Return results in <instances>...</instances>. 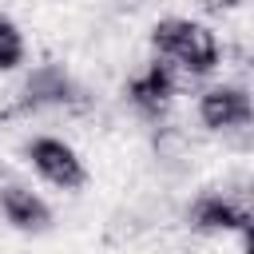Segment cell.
I'll use <instances>...</instances> for the list:
<instances>
[{
  "mask_svg": "<svg viewBox=\"0 0 254 254\" xmlns=\"http://www.w3.org/2000/svg\"><path fill=\"white\" fill-rule=\"evenodd\" d=\"M151 44L159 48L163 60H175V64L190 67L194 75H206L218 64V40H214V32L202 28V24H194V20H179V16L159 20L155 32H151Z\"/></svg>",
  "mask_w": 254,
  "mask_h": 254,
  "instance_id": "obj_1",
  "label": "cell"
},
{
  "mask_svg": "<svg viewBox=\"0 0 254 254\" xmlns=\"http://www.w3.org/2000/svg\"><path fill=\"white\" fill-rule=\"evenodd\" d=\"M250 115H254V107H250L246 87L218 83V87H206V91L198 95V119H202V127H210V131H234V127H246Z\"/></svg>",
  "mask_w": 254,
  "mask_h": 254,
  "instance_id": "obj_2",
  "label": "cell"
},
{
  "mask_svg": "<svg viewBox=\"0 0 254 254\" xmlns=\"http://www.w3.org/2000/svg\"><path fill=\"white\" fill-rule=\"evenodd\" d=\"M28 159H32V167H36L48 183H56V187H64V190L83 187V163L75 159V151H71L64 139H52V135L32 139V143H28Z\"/></svg>",
  "mask_w": 254,
  "mask_h": 254,
  "instance_id": "obj_3",
  "label": "cell"
},
{
  "mask_svg": "<svg viewBox=\"0 0 254 254\" xmlns=\"http://www.w3.org/2000/svg\"><path fill=\"white\" fill-rule=\"evenodd\" d=\"M75 99H79V87L60 64H40L20 87V107L24 111L28 107H56V103L64 107V103H75Z\"/></svg>",
  "mask_w": 254,
  "mask_h": 254,
  "instance_id": "obj_4",
  "label": "cell"
},
{
  "mask_svg": "<svg viewBox=\"0 0 254 254\" xmlns=\"http://www.w3.org/2000/svg\"><path fill=\"white\" fill-rule=\"evenodd\" d=\"M187 222L194 230H238V234H250V210L242 198H230V194H202L190 202L187 210Z\"/></svg>",
  "mask_w": 254,
  "mask_h": 254,
  "instance_id": "obj_5",
  "label": "cell"
},
{
  "mask_svg": "<svg viewBox=\"0 0 254 254\" xmlns=\"http://www.w3.org/2000/svg\"><path fill=\"white\" fill-rule=\"evenodd\" d=\"M0 210L16 230H32V234L48 230V222H52L48 202L40 194H32L28 187H20V183H4L0 187Z\"/></svg>",
  "mask_w": 254,
  "mask_h": 254,
  "instance_id": "obj_6",
  "label": "cell"
},
{
  "mask_svg": "<svg viewBox=\"0 0 254 254\" xmlns=\"http://www.w3.org/2000/svg\"><path fill=\"white\" fill-rule=\"evenodd\" d=\"M127 99H131L147 119H159V115L171 107V99H175V91H171V83H167V75H163V64H151L143 75H135V79L127 83Z\"/></svg>",
  "mask_w": 254,
  "mask_h": 254,
  "instance_id": "obj_7",
  "label": "cell"
},
{
  "mask_svg": "<svg viewBox=\"0 0 254 254\" xmlns=\"http://www.w3.org/2000/svg\"><path fill=\"white\" fill-rule=\"evenodd\" d=\"M20 60H24V36L12 20L0 16V71H12Z\"/></svg>",
  "mask_w": 254,
  "mask_h": 254,
  "instance_id": "obj_8",
  "label": "cell"
},
{
  "mask_svg": "<svg viewBox=\"0 0 254 254\" xmlns=\"http://www.w3.org/2000/svg\"><path fill=\"white\" fill-rule=\"evenodd\" d=\"M202 4H206L210 12H226V8H238L242 0H202Z\"/></svg>",
  "mask_w": 254,
  "mask_h": 254,
  "instance_id": "obj_9",
  "label": "cell"
}]
</instances>
